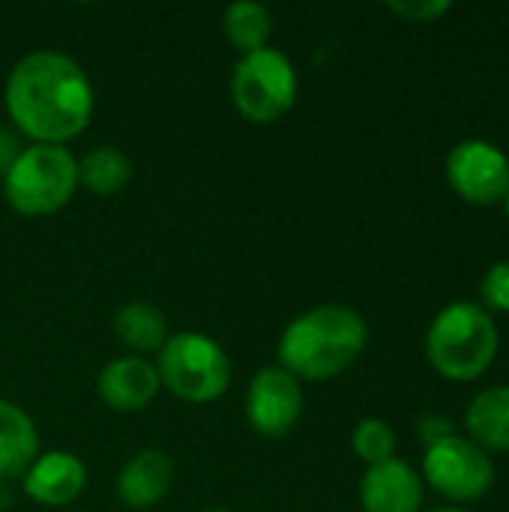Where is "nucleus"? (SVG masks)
Here are the masks:
<instances>
[{
  "label": "nucleus",
  "instance_id": "nucleus-1",
  "mask_svg": "<svg viewBox=\"0 0 509 512\" xmlns=\"http://www.w3.org/2000/svg\"><path fill=\"white\" fill-rule=\"evenodd\" d=\"M6 114L18 135L33 144H57L78 138L96 108L93 84L84 66L54 48L24 54L3 87Z\"/></svg>",
  "mask_w": 509,
  "mask_h": 512
},
{
  "label": "nucleus",
  "instance_id": "nucleus-2",
  "mask_svg": "<svg viewBox=\"0 0 509 512\" xmlns=\"http://www.w3.org/2000/svg\"><path fill=\"white\" fill-rule=\"evenodd\" d=\"M366 318L342 303H324L297 315L279 339V366L297 381H330L366 351Z\"/></svg>",
  "mask_w": 509,
  "mask_h": 512
},
{
  "label": "nucleus",
  "instance_id": "nucleus-3",
  "mask_svg": "<svg viewBox=\"0 0 509 512\" xmlns=\"http://www.w3.org/2000/svg\"><path fill=\"white\" fill-rule=\"evenodd\" d=\"M498 348L501 336L495 318L468 300L444 306L426 333L429 363L450 381L480 378L495 363Z\"/></svg>",
  "mask_w": 509,
  "mask_h": 512
},
{
  "label": "nucleus",
  "instance_id": "nucleus-4",
  "mask_svg": "<svg viewBox=\"0 0 509 512\" xmlns=\"http://www.w3.org/2000/svg\"><path fill=\"white\" fill-rule=\"evenodd\" d=\"M78 189V159L69 147L27 144L3 177L6 204L27 219L54 216Z\"/></svg>",
  "mask_w": 509,
  "mask_h": 512
},
{
  "label": "nucleus",
  "instance_id": "nucleus-5",
  "mask_svg": "<svg viewBox=\"0 0 509 512\" xmlns=\"http://www.w3.org/2000/svg\"><path fill=\"white\" fill-rule=\"evenodd\" d=\"M156 372L165 390L192 405L216 402L231 387V360L207 333H171L156 354Z\"/></svg>",
  "mask_w": 509,
  "mask_h": 512
},
{
  "label": "nucleus",
  "instance_id": "nucleus-6",
  "mask_svg": "<svg viewBox=\"0 0 509 512\" xmlns=\"http://www.w3.org/2000/svg\"><path fill=\"white\" fill-rule=\"evenodd\" d=\"M300 78L291 57L279 48L243 54L231 72V102L237 114L255 126L282 120L297 102Z\"/></svg>",
  "mask_w": 509,
  "mask_h": 512
},
{
  "label": "nucleus",
  "instance_id": "nucleus-7",
  "mask_svg": "<svg viewBox=\"0 0 509 512\" xmlns=\"http://www.w3.org/2000/svg\"><path fill=\"white\" fill-rule=\"evenodd\" d=\"M423 477L435 492L450 501H477L495 483V465L471 438L453 435L426 450Z\"/></svg>",
  "mask_w": 509,
  "mask_h": 512
},
{
  "label": "nucleus",
  "instance_id": "nucleus-8",
  "mask_svg": "<svg viewBox=\"0 0 509 512\" xmlns=\"http://www.w3.org/2000/svg\"><path fill=\"white\" fill-rule=\"evenodd\" d=\"M243 411L255 435L267 441H279L303 417V387L288 369L264 366L249 381Z\"/></svg>",
  "mask_w": 509,
  "mask_h": 512
},
{
  "label": "nucleus",
  "instance_id": "nucleus-9",
  "mask_svg": "<svg viewBox=\"0 0 509 512\" xmlns=\"http://www.w3.org/2000/svg\"><path fill=\"white\" fill-rule=\"evenodd\" d=\"M447 180L471 204H498L509 192L507 153L483 138L459 141L447 156Z\"/></svg>",
  "mask_w": 509,
  "mask_h": 512
},
{
  "label": "nucleus",
  "instance_id": "nucleus-10",
  "mask_svg": "<svg viewBox=\"0 0 509 512\" xmlns=\"http://www.w3.org/2000/svg\"><path fill=\"white\" fill-rule=\"evenodd\" d=\"M162 390L156 363H150L147 357H114L108 360L99 375H96V393L99 399L117 411V414H138L144 411Z\"/></svg>",
  "mask_w": 509,
  "mask_h": 512
},
{
  "label": "nucleus",
  "instance_id": "nucleus-11",
  "mask_svg": "<svg viewBox=\"0 0 509 512\" xmlns=\"http://www.w3.org/2000/svg\"><path fill=\"white\" fill-rule=\"evenodd\" d=\"M21 480H24V495L30 501H36L39 507L60 510L81 498L87 486V468L69 450H48L36 456V462L27 468Z\"/></svg>",
  "mask_w": 509,
  "mask_h": 512
},
{
  "label": "nucleus",
  "instance_id": "nucleus-12",
  "mask_svg": "<svg viewBox=\"0 0 509 512\" xmlns=\"http://www.w3.org/2000/svg\"><path fill=\"white\" fill-rule=\"evenodd\" d=\"M360 504L363 512H423V480L402 459L372 465L360 483Z\"/></svg>",
  "mask_w": 509,
  "mask_h": 512
},
{
  "label": "nucleus",
  "instance_id": "nucleus-13",
  "mask_svg": "<svg viewBox=\"0 0 509 512\" xmlns=\"http://www.w3.org/2000/svg\"><path fill=\"white\" fill-rule=\"evenodd\" d=\"M174 486V462L165 450L147 447L126 459L117 474V498L129 510H150L165 501Z\"/></svg>",
  "mask_w": 509,
  "mask_h": 512
},
{
  "label": "nucleus",
  "instance_id": "nucleus-14",
  "mask_svg": "<svg viewBox=\"0 0 509 512\" xmlns=\"http://www.w3.org/2000/svg\"><path fill=\"white\" fill-rule=\"evenodd\" d=\"M39 432L33 417L9 402L0 399V480H18L39 456Z\"/></svg>",
  "mask_w": 509,
  "mask_h": 512
},
{
  "label": "nucleus",
  "instance_id": "nucleus-15",
  "mask_svg": "<svg viewBox=\"0 0 509 512\" xmlns=\"http://www.w3.org/2000/svg\"><path fill=\"white\" fill-rule=\"evenodd\" d=\"M114 336L135 354V357H147V354H159L162 345L168 342L171 330H168V318L162 315L159 306L135 300L117 309L114 315Z\"/></svg>",
  "mask_w": 509,
  "mask_h": 512
},
{
  "label": "nucleus",
  "instance_id": "nucleus-16",
  "mask_svg": "<svg viewBox=\"0 0 509 512\" xmlns=\"http://www.w3.org/2000/svg\"><path fill=\"white\" fill-rule=\"evenodd\" d=\"M465 429L483 450H509V387L483 390L468 405Z\"/></svg>",
  "mask_w": 509,
  "mask_h": 512
},
{
  "label": "nucleus",
  "instance_id": "nucleus-17",
  "mask_svg": "<svg viewBox=\"0 0 509 512\" xmlns=\"http://www.w3.org/2000/svg\"><path fill=\"white\" fill-rule=\"evenodd\" d=\"M129 180H132V162L123 150L111 144L93 147L90 153H84V159H78V186H84L99 198H111L123 192Z\"/></svg>",
  "mask_w": 509,
  "mask_h": 512
},
{
  "label": "nucleus",
  "instance_id": "nucleus-18",
  "mask_svg": "<svg viewBox=\"0 0 509 512\" xmlns=\"http://www.w3.org/2000/svg\"><path fill=\"white\" fill-rule=\"evenodd\" d=\"M222 30H225V39L243 54H252V51H261L267 48L270 42V33H273V15L267 6L261 3H252V0H237L225 9L222 15Z\"/></svg>",
  "mask_w": 509,
  "mask_h": 512
},
{
  "label": "nucleus",
  "instance_id": "nucleus-19",
  "mask_svg": "<svg viewBox=\"0 0 509 512\" xmlns=\"http://www.w3.org/2000/svg\"><path fill=\"white\" fill-rule=\"evenodd\" d=\"M351 444H354V453L372 468V465H381V462H390L396 459V432L390 423L378 420V417H369V420H360L354 426V435H351Z\"/></svg>",
  "mask_w": 509,
  "mask_h": 512
},
{
  "label": "nucleus",
  "instance_id": "nucleus-20",
  "mask_svg": "<svg viewBox=\"0 0 509 512\" xmlns=\"http://www.w3.org/2000/svg\"><path fill=\"white\" fill-rule=\"evenodd\" d=\"M480 294H483V309L492 315V312H509V261H498L486 270L483 276V285H480Z\"/></svg>",
  "mask_w": 509,
  "mask_h": 512
},
{
  "label": "nucleus",
  "instance_id": "nucleus-21",
  "mask_svg": "<svg viewBox=\"0 0 509 512\" xmlns=\"http://www.w3.org/2000/svg\"><path fill=\"white\" fill-rule=\"evenodd\" d=\"M387 9L396 12L399 18H408V21H417V24H429L438 15L450 12V3L447 0H399V3H387Z\"/></svg>",
  "mask_w": 509,
  "mask_h": 512
},
{
  "label": "nucleus",
  "instance_id": "nucleus-22",
  "mask_svg": "<svg viewBox=\"0 0 509 512\" xmlns=\"http://www.w3.org/2000/svg\"><path fill=\"white\" fill-rule=\"evenodd\" d=\"M453 435H456V429H453V423H450L447 417L426 414V417L417 423V438L426 444V450L435 447V444H441V441H447V438H453Z\"/></svg>",
  "mask_w": 509,
  "mask_h": 512
},
{
  "label": "nucleus",
  "instance_id": "nucleus-23",
  "mask_svg": "<svg viewBox=\"0 0 509 512\" xmlns=\"http://www.w3.org/2000/svg\"><path fill=\"white\" fill-rule=\"evenodd\" d=\"M21 150H24L21 138L12 129H0V180L6 177V171L12 168V162L18 159Z\"/></svg>",
  "mask_w": 509,
  "mask_h": 512
},
{
  "label": "nucleus",
  "instance_id": "nucleus-24",
  "mask_svg": "<svg viewBox=\"0 0 509 512\" xmlns=\"http://www.w3.org/2000/svg\"><path fill=\"white\" fill-rule=\"evenodd\" d=\"M9 507H12V486H9V480H0V512Z\"/></svg>",
  "mask_w": 509,
  "mask_h": 512
},
{
  "label": "nucleus",
  "instance_id": "nucleus-25",
  "mask_svg": "<svg viewBox=\"0 0 509 512\" xmlns=\"http://www.w3.org/2000/svg\"><path fill=\"white\" fill-rule=\"evenodd\" d=\"M423 512H465V510H459V507H435V510H423Z\"/></svg>",
  "mask_w": 509,
  "mask_h": 512
},
{
  "label": "nucleus",
  "instance_id": "nucleus-26",
  "mask_svg": "<svg viewBox=\"0 0 509 512\" xmlns=\"http://www.w3.org/2000/svg\"><path fill=\"white\" fill-rule=\"evenodd\" d=\"M501 204H504V210H507V216H509V192L504 195V201H501Z\"/></svg>",
  "mask_w": 509,
  "mask_h": 512
},
{
  "label": "nucleus",
  "instance_id": "nucleus-27",
  "mask_svg": "<svg viewBox=\"0 0 509 512\" xmlns=\"http://www.w3.org/2000/svg\"><path fill=\"white\" fill-rule=\"evenodd\" d=\"M204 512H231V510H204Z\"/></svg>",
  "mask_w": 509,
  "mask_h": 512
}]
</instances>
